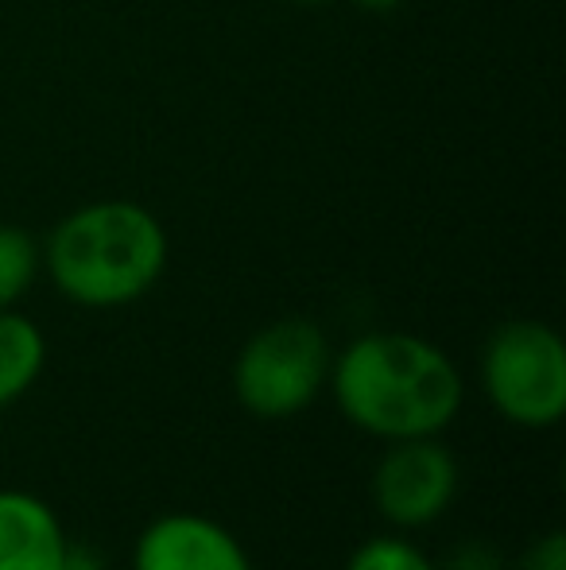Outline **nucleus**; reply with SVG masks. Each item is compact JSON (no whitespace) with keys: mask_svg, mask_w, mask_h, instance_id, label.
I'll return each instance as SVG.
<instances>
[{"mask_svg":"<svg viewBox=\"0 0 566 570\" xmlns=\"http://www.w3.org/2000/svg\"><path fill=\"white\" fill-rule=\"evenodd\" d=\"M326 389L349 428L380 443L443 435L466 400L450 353L404 331L361 334L334 353Z\"/></svg>","mask_w":566,"mask_h":570,"instance_id":"1","label":"nucleus"},{"mask_svg":"<svg viewBox=\"0 0 566 570\" xmlns=\"http://www.w3.org/2000/svg\"><path fill=\"white\" fill-rule=\"evenodd\" d=\"M43 264L59 295L78 307H129L163 276L167 229L148 206L106 198L67 214L51 229Z\"/></svg>","mask_w":566,"mask_h":570,"instance_id":"2","label":"nucleus"},{"mask_svg":"<svg viewBox=\"0 0 566 570\" xmlns=\"http://www.w3.org/2000/svg\"><path fill=\"white\" fill-rule=\"evenodd\" d=\"M481 392L493 412L524 431H552L566 415V345L539 318H513L481 350Z\"/></svg>","mask_w":566,"mask_h":570,"instance_id":"3","label":"nucleus"},{"mask_svg":"<svg viewBox=\"0 0 566 570\" xmlns=\"http://www.w3.org/2000/svg\"><path fill=\"white\" fill-rule=\"evenodd\" d=\"M334 350L310 318H276L241 345L234 361L237 404L257 420L307 412L330 381Z\"/></svg>","mask_w":566,"mask_h":570,"instance_id":"4","label":"nucleus"},{"mask_svg":"<svg viewBox=\"0 0 566 570\" xmlns=\"http://www.w3.org/2000/svg\"><path fill=\"white\" fill-rule=\"evenodd\" d=\"M373 470V504L396 532L430 528L454 504L461 485L458 458L438 435L385 443Z\"/></svg>","mask_w":566,"mask_h":570,"instance_id":"5","label":"nucleus"},{"mask_svg":"<svg viewBox=\"0 0 566 570\" xmlns=\"http://www.w3.org/2000/svg\"><path fill=\"white\" fill-rule=\"evenodd\" d=\"M132 570H252L245 543L206 512H163L140 532Z\"/></svg>","mask_w":566,"mask_h":570,"instance_id":"6","label":"nucleus"},{"mask_svg":"<svg viewBox=\"0 0 566 570\" xmlns=\"http://www.w3.org/2000/svg\"><path fill=\"white\" fill-rule=\"evenodd\" d=\"M70 532L28 489H0V570H67Z\"/></svg>","mask_w":566,"mask_h":570,"instance_id":"7","label":"nucleus"},{"mask_svg":"<svg viewBox=\"0 0 566 570\" xmlns=\"http://www.w3.org/2000/svg\"><path fill=\"white\" fill-rule=\"evenodd\" d=\"M47 365V338L28 315L0 311V412L20 404Z\"/></svg>","mask_w":566,"mask_h":570,"instance_id":"8","label":"nucleus"},{"mask_svg":"<svg viewBox=\"0 0 566 570\" xmlns=\"http://www.w3.org/2000/svg\"><path fill=\"white\" fill-rule=\"evenodd\" d=\"M39 264H43V253L28 229L0 226V311H12L31 292Z\"/></svg>","mask_w":566,"mask_h":570,"instance_id":"9","label":"nucleus"},{"mask_svg":"<svg viewBox=\"0 0 566 570\" xmlns=\"http://www.w3.org/2000/svg\"><path fill=\"white\" fill-rule=\"evenodd\" d=\"M346 570H438V563L408 535H373L361 548H354Z\"/></svg>","mask_w":566,"mask_h":570,"instance_id":"10","label":"nucleus"},{"mask_svg":"<svg viewBox=\"0 0 566 570\" xmlns=\"http://www.w3.org/2000/svg\"><path fill=\"white\" fill-rule=\"evenodd\" d=\"M438 570H505L500 556L493 551V543H481V540H469L446 559V567Z\"/></svg>","mask_w":566,"mask_h":570,"instance_id":"11","label":"nucleus"},{"mask_svg":"<svg viewBox=\"0 0 566 570\" xmlns=\"http://www.w3.org/2000/svg\"><path fill=\"white\" fill-rule=\"evenodd\" d=\"M524 570H566V535L547 532L544 540H536L524 556Z\"/></svg>","mask_w":566,"mask_h":570,"instance_id":"12","label":"nucleus"},{"mask_svg":"<svg viewBox=\"0 0 566 570\" xmlns=\"http://www.w3.org/2000/svg\"><path fill=\"white\" fill-rule=\"evenodd\" d=\"M361 12H377V16H385V12H396L400 8V0H354Z\"/></svg>","mask_w":566,"mask_h":570,"instance_id":"13","label":"nucleus"},{"mask_svg":"<svg viewBox=\"0 0 566 570\" xmlns=\"http://www.w3.org/2000/svg\"><path fill=\"white\" fill-rule=\"evenodd\" d=\"M299 4H330V0H299Z\"/></svg>","mask_w":566,"mask_h":570,"instance_id":"14","label":"nucleus"}]
</instances>
